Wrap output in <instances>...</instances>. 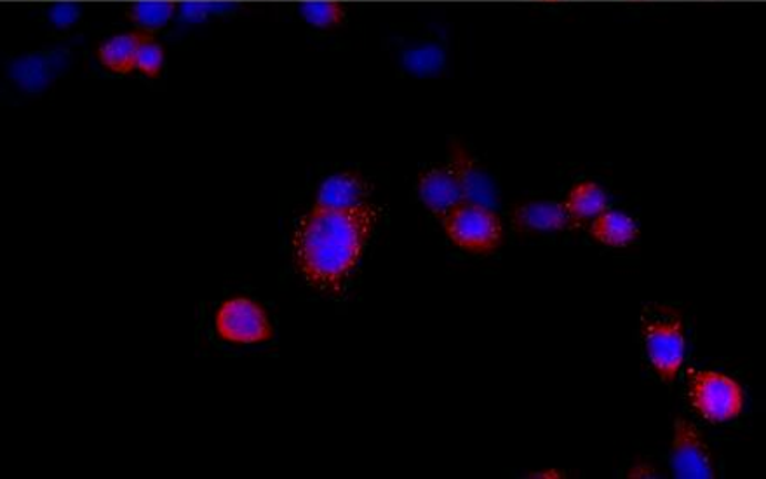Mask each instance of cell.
Instances as JSON below:
<instances>
[{
    "mask_svg": "<svg viewBox=\"0 0 766 479\" xmlns=\"http://www.w3.org/2000/svg\"><path fill=\"white\" fill-rule=\"evenodd\" d=\"M380 218L374 204L328 212L313 207L293 232L296 268L319 292L340 293L361 261Z\"/></svg>",
    "mask_w": 766,
    "mask_h": 479,
    "instance_id": "6da1fadb",
    "label": "cell"
},
{
    "mask_svg": "<svg viewBox=\"0 0 766 479\" xmlns=\"http://www.w3.org/2000/svg\"><path fill=\"white\" fill-rule=\"evenodd\" d=\"M418 194L422 203L436 215L445 216L466 201L459 179L450 166H432L420 176Z\"/></svg>",
    "mask_w": 766,
    "mask_h": 479,
    "instance_id": "52a82bcc",
    "label": "cell"
},
{
    "mask_svg": "<svg viewBox=\"0 0 766 479\" xmlns=\"http://www.w3.org/2000/svg\"><path fill=\"white\" fill-rule=\"evenodd\" d=\"M442 228L451 243L463 252L487 255L502 244L503 225L493 207L463 201L441 216Z\"/></svg>",
    "mask_w": 766,
    "mask_h": 479,
    "instance_id": "3957f363",
    "label": "cell"
},
{
    "mask_svg": "<svg viewBox=\"0 0 766 479\" xmlns=\"http://www.w3.org/2000/svg\"><path fill=\"white\" fill-rule=\"evenodd\" d=\"M609 204V194L594 182L576 183L575 187L568 194L566 203L563 204L566 210L570 224L572 222H585L589 218H596L600 213L606 210Z\"/></svg>",
    "mask_w": 766,
    "mask_h": 479,
    "instance_id": "4fadbf2b",
    "label": "cell"
},
{
    "mask_svg": "<svg viewBox=\"0 0 766 479\" xmlns=\"http://www.w3.org/2000/svg\"><path fill=\"white\" fill-rule=\"evenodd\" d=\"M145 33L139 30V32L112 37L98 49V60L102 61V65L112 73H118V75L130 73L131 70L136 69L140 42L143 41Z\"/></svg>",
    "mask_w": 766,
    "mask_h": 479,
    "instance_id": "7c38bea8",
    "label": "cell"
},
{
    "mask_svg": "<svg viewBox=\"0 0 766 479\" xmlns=\"http://www.w3.org/2000/svg\"><path fill=\"white\" fill-rule=\"evenodd\" d=\"M650 365L664 383H673L685 361V328L682 317L670 307L646 309L641 319Z\"/></svg>",
    "mask_w": 766,
    "mask_h": 479,
    "instance_id": "7a4b0ae2",
    "label": "cell"
},
{
    "mask_svg": "<svg viewBox=\"0 0 766 479\" xmlns=\"http://www.w3.org/2000/svg\"><path fill=\"white\" fill-rule=\"evenodd\" d=\"M175 14L173 2H136L131 6L127 17L143 32H155L163 29L164 24Z\"/></svg>",
    "mask_w": 766,
    "mask_h": 479,
    "instance_id": "5bb4252c",
    "label": "cell"
},
{
    "mask_svg": "<svg viewBox=\"0 0 766 479\" xmlns=\"http://www.w3.org/2000/svg\"><path fill=\"white\" fill-rule=\"evenodd\" d=\"M219 337L234 344H262L274 335L262 305L249 298H232L216 313Z\"/></svg>",
    "mask_w": 766,
    "mask_h": 479,
    "instance_id": "5b68a950",
    "label": "cell"
},
{
    "mask_svg": "<svg viewBox=\"0 0 766 479\" xmlns=\"http://www.w3.org/2000/svg\"><path fill=\"white\" fill-rule=\"evenodd\" d=\"M591 236L610 248H624L640 237L636 222L619 210H604L591 225Z\"/></svg>",
    "mask_w": 766,
    "mask_h": 479,
    "instance_id": "8fae6325",
    "label": "cell"
},
{
    "mask_svg": "<svg viewBox=\"0 0 766 479\" xmlns=\"http://www.w3.org/2000/svg\"><path fill=\"white\" fill-rule=\"evenodd\" d=\"M531 476H537V478H558L560 475H555L554 471L552 472H533Z\"/></svg>",
    "mask_w": 766,
    "mask_h": 479,
    "instance_id": "ac0fdd59",
    "label": "cell"
},
{
    "mask_svg": "<svg viewBox=\"0 0 766 479\" xmlns=\"http://www.w3.org/2000/svg\"><path fill=\"white\" fill-rule=\"evenodd\" d=\"M690 405L711 424L737 419L744 407V390L734 378L718 371L688 370Z\"/></svg>",
    "mask_w": 766,
    "mask_h": 479,
    "instance_id": "277c9868",
    "label": "cell"
},
{
    "mask_svg": "<svg viewBox=\"0 0 766 479\" xmlns=\"http://www.w3.org/2000/svg\"><path fill=\"white\" fill-rule=\"evenodd\" d=\"M369 185L361 175L345 171L329 176L317 192V200L313 207L328 210V212H341L350 207L361 206L368 203Z\"/></svg>",
    "mask_w": 766,
    "mask_h": 479,
    "instance_id": "ba28073f",
    "label": "cell"
},
{
    "mask_svg": "<svg viewBox=\"0 0 766 479\" xmlns=\"http://www.w3.org/2000/svg\"><path fill=\"white\" fill-rule=\"evenodd\" d=\"M450 167L459 179L466 201L490 207L496 204L493 183L463 149H455L453 154H451Z\"/></svg>",
    "mask_w": 766,
    "mask_h": 479,
    "instance_id": "9c48e42d",
    "label": "cell"
},
{
    "mask_svg": "<svg viewBox=\"0 0 766 479\" xmlns=\"http://www.w3.org/2000/svg\"><path fill=\"white\" fill-rule=\"evenodd\" d=\"M79 18V9L73 8V6H57L54 8L53 14H51V20L58 27H69L73 21Z\"/></svg>",
    "mask_w": 766,
    "mask_h": 479,
    "instance_id": "e0dca14e",
    "label": "cell"
},
{
    "mask_svg": "<svg viewBox=\"0 0 766 479\" xmlns=\"http://www.w3.org/2000/svg\"><path fill=\"white\" fill-rule=\"evenodd\" d=\"M164 69V49L155 41L151 33L146 32L140 42L139 57H136V70L145 78L155 79Z\"/></svg>",
    "mask_w": 766,
    "mask_h": 479,
    "instance_id": "2e32d148",
    "label": "cell"
},
{
    "mask_svg": "<svg viewBox=\"0 0 766 479\" xmlns=\"http://www.w3.org/2000/svg\"><path fill=\"white\" fill-rule=\"evenodd\" d=\"M302 17L316 29H333L344 23L345 9L335 0H317V2L302 4Z\"/></svg>",
    "mask_w": 766,
    "mask_h": 479,
    "instance_id": "9a60e30c",
    "label": "cell"
},
{
    "mask_svg": "<svg viewBox=\"0 0 766 479\" xmlns=\"http://www.w3.org/2000/svg\"><path fill=\"white\" fill-rule=\"evenodd\" d=\"M570 224L566 210L560 203H528L512 213L518 231H563Z\"/></svg>",
    "mask_w": 766,
    "mask_h": 479,
    "instance_id": "30bf717a",
    "label": "cell"
},
{
    "mask_svg": "<svg viewBox=\"0 0 766 479\" xmlns=\"http://www.w3.org/2000/svg\"><path fill=\"white\" fill-rule=\"evenodd\" d=\"M671 466L677 478H714L713 457L706 439L694 424L686 422L685 419L674 422Z\"/></svg>",
    "mask_w": 766,
    "mask_h": 479,
    "instance_id": "8992f818",
    "label": "cell"
}]
</instances>
